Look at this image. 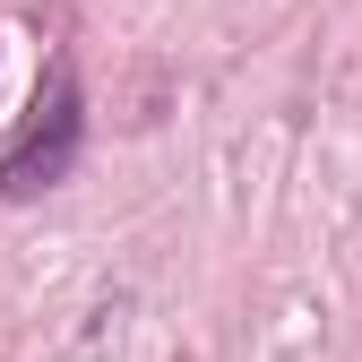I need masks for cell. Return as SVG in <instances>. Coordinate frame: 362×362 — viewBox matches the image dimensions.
I'll return each mask as SVG.
<instances>
[{
    "instance_id": "obj_1",
    "label": "cell",
    "mask_w": 362,
    "mask_h": 362,
    "mask_svg": "<svg viewBox=\"0 0 362 362\" xmlns=\"http://www.w3.org/2000/svg\"><path fill=\"white\" fill-rule=\"evenodd\" d=\"M78 139H86L78 69H69V61H52V78H43V95H35V121L18 129V147L0 156V199H43L52 181H69Z\"/></svg>"
}]
</instances>
